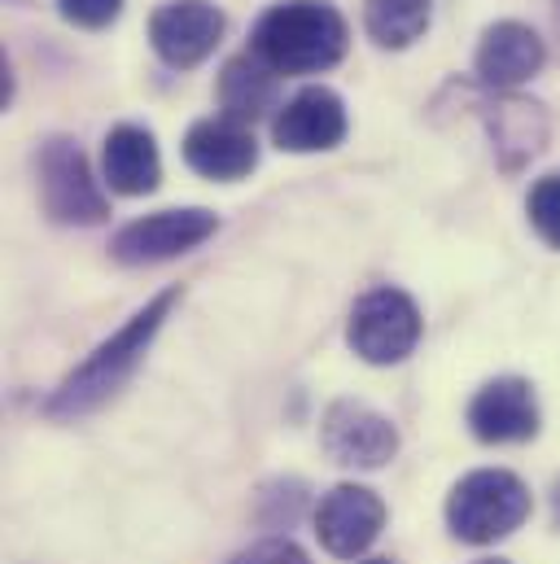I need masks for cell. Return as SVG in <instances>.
<instances>
[{
	"label": "cell",
	"instance_id": "1",
	"mask_svg": "<svg viewBox=\"0 0 560 564\" xmlns=\"http://www.w3.org/2000/svg\"><path fill=\"white\" fill-rule=\"evenodd\" d=\"M175 302H180V289H166V293L149 297L115 337H106V341L49 394L44 412H49L53 421H75V416L97 412L106 399H115V394L132 381V372H137L144 350H149V341L158 337V328H162V319L171 315Z\"/></svg>",
	"mask_w": 560,
	"mask_h": 564
},
{
	"label": "cell",
	"instance_id": "2",
	"mask_svg": "<svg viewBox=\"0 0 560 564\" xmlns=\"http://www.w3.org/2000/svg\"><path fill=\"white\" fill-rule=\"evenodd\" d=\"M250 53L277 75H320L346 53V18L329 0H280L255 22Z\"/></svg>",
	"mask_w": 560,
	"mask_h": 564
},
{
	"label": "cell",
	"instance_id": "3",
	"mask_svg": "<svg viewBox=\"0 0 560 564\" xmlns=\"http://www.w3.org/2000/svg\"><path fill=\"white\" fill-rule=\"evenodd\" d=\"M526 517H530V490L508 468H477L464 481H455L446 499V525L469 547L508 539L513 530H521Z\"/></svg>",
	"mask_w": 560,
	"mask_h": 564
},
{
	"label": "cell",
	"instance_id": "4",
	"mask_svg": "<svg viewBox=\"0 0 560 564\" xmlns=\"http://www.w3.org/2000/svg\"><path fill=\"white\" fill-rule=\"evenodd\" d=\"M346 341L364 364L390 368L403 364L420 341V311L403 289H368L355 306H351V324H346Z\"/></svg>",
	"mask_w": 560,
	"mask_h": 564
},
{
	"label": "cell",
	"instance_id": "5",
	"mask_svg": "<svg viewBox=\"0 0 560 564\" xmlns=\"http://www.w3.org/2000/svg\"><path fill=\"white\" fill-rule=\"evenodd\" d=\"M40 202L49 210V219L57 224H101L106 219V193L101 184L93 180V166L84 158V149L66 137H53V141L40 149Z\"/></svg>",
	"mask_w": 560,
	"mask_h": 564
},
{
	"label": "cell",
	"instance_id": "6",
	"mask_svg": "<svg viewBox=\"0 0 560 564\" xmlns=\"http://www.w3.org/2000/svg\"><path fill=\"white\" fill-rule=\"evenodd\" d=\"M219 219L202 206H184V210H158V215H144L132 219L115 232L110 241V254L123 263V268H144V263H166L175 254H189L197 250L206 237H215Z\"/></svg>",
	"mask_w": 560,
	"mask_h": 564
},
{
	"label": "cell",
	"instance_id": "7",
	"mask_svg": "<svg viewBox=\"0 0 560 564\" xmlns=\"http://www.w3.org/2000/svg\"><path fill=\"white\" fill-rule=\"evenodd\" d=\"M386 525V503L368 486H333L315 508V539L329 556L355 561L364 556Z\"/></svg>",
	"mask_w": 560,
	"mask_h": 564
},
{
	"label": "cell",
	"instance_id": "8",
	"mask_svg": "<svg viewBox=\"0 0 560 564\" xmlns=\"http://www.w3.org/2000/svg\"><path fill=\"white\" fill-rule=\"evenodd\" d=\"M320 442H324L329 459H337L342 468H381L399 451L395 424L381 412H373L364 403H351V399H342L324 412Z\"/></svg>",
	"mask_w": 560,
	"mask_h": 564
},
{
	"label": "cell",
	"instance_id": "9",
	"mask_svg": "<svg viewBox=\"0 0 560 564\" xmlns=\"http://www.w3.org/2000/svg\"><path fill=\"white\" fill-rule=\"evenodd\" d=\"M149 40L166 66H175V70L197 66L219 48L224 13L206 0H171L149 18Z\"/></svg>",
	"mask_w": 560,
	"mask_h": 564
},
{
	"label": "cell",
	"instance_id": "10",
	"mask_svg": "<svg viewBox=\"0 0 560 564\" xmlns=\"http://www.w3.org/2000/svg\"><path fill=\"white\" fill-rule=\"evenodd\" d=\"M469 429L477 442H491V446L530 442L539 433V403H535L530 381L521 377L486 381L469 403Z\"/></svg>",
	"mask_w": 560,
	"mask_h": 564
},
{
	"label": "cell",
	"instance_id": "11",
	"mask_svg": "<svg viewBox=\"0 0 560 564\" xmlns=\"http://www.w3.org/2000/svg\"><path fill=\"white\" fill-rule=\"evenodd\" d=\"M346 137V106L333 88H302L272 119V141L284 153H320Z\"/></svg>",
	"mask_w": 560,
	"mask_h": 564
},
{
	"label": "cell",
	"instance_id": "12",
	"mask_svg": "<svg viewBox=\"0 0 560 564\" xmlns=\"http://www.w3.org/2000/svg\"><path fill=\"white\" fill-rule=\"evenodd\" d=\"M184 162L206 180L233 184V180H246L259 166V141H255V132L246 123L202 119L184 137Z\"/></svg>",
	"mask_w": 560,
	"mask_h": 564
},
{
	"label": "cell",
	"instance_id": "13",
	"mask_svg": "<svg viewBox=\"0 0 560 564\" xmlns=\"http://www.w3.org/2000/svg\"><path fill=\"white\" fill-rule=\"evenodd\" d=\"M543 40L526 22H491L482 31L473 70L486 88H517L543 70Z\"/></svg>",
	"mask_w": 560,
	"mask_h": 564
},
{
	"label": "cell",
	"instance_id": "14",
	"mask_svg": "<svg viewBox=\"0 0 560 564\" xmlns=\"http://www.w3.org/2000/svg\"><path fill=\"white\" fill-rule=\"evenodd\" d=\"M101 166H106V184L123 197H144L158 188L162 180V158H158V144L153 137L137 128V123H119L106 149H101Z\"/></svg>",
	"mask_w": 560,
	"mask_h": 564
},
{
	"label": "cell",
	"instance_id": "15",
	"mask_svg": "<svg viewBox=\"0 0 560 564\" xmlns=\"http://www.w3.org/2000/svg\"><path fill=\"white\" fill-rule=\"evenodd\" d=\"M219 106L233 123H259L268 110H277V70H268L255 53L233 57L219 75Z\"/></svg>",
	"mask_w": 560,
	"mask_h": 564
},
{
	"label": "cell",
	"instance_id": "16",
	"mask_svg": "<svg viewBox=\"0 0 560 564\" xmlns=\"http://www.w3.org/2000/svg\"><path fill=\"white\" fill-rule=\"evenodd\" d=\"M429 13H433L429 0H368L364 26L381 48H408L424 35Z\"/></svg>",
	"mask_w": 560,
	"mask_h": 564
},
{
	"label": "cell",
	"instance_id": "17",
	"mask_svg": "<svg viewBox=\"0 0 560 564\" xmlns=\"http://www.w3.org/2000/svg\"><path fill=\"white\" fill-rule=\"evenodd\" d=\"M526 210H530L535 232H539L548 246H557V250H560V171L543 175V180L530 188Z\"/></svg>",
	"mask_w": 560,
	"mask_h": 564
},
{
	"label": "cell",
	"instance_id": "18",
	"mask_svg": "<svg viewBox=\"0 0 560 564\" xmlns=\"http://www.w3.org/2000/svg\"><path fill=\"white\" fill-rule=\"evenodd\" d=\"M57 9H62L66 22L88 26V31H101V26H110L123 13V0H57Z\"/></svg>",
	"mask_w": 560,
	"mask_h": 564
},
{
	"label": "cell",
	"instance_id": "19",
	"mask_svg": "<svg viewBox=\"0 0 560 564\" xmlns=\"http://www.w3.org/2000/svg\"><path fill=\"white\" fill-rule=\"evenodd\" d=\"M233 564H311V561H306V552H302V547H293L289 539H268V543H259V547L241 552Z\"/></svg>",
	"mask_w": 560,
	"mask_h": 564
},
{
	"label": "cell",
	"instance_id": "20",
	"mask_svg": "<svg viewBox=\"0 0 560 564\" xmlns=\"http://www.w3.org/2000/svg\"><path fill=\"white\" fill-rule=\"evenodd\" d=\"M557 521H560V486H557Z\"/></svg>",
	"mask_w": 560,
	"mask_h": 564
},
{
	"label": "cell",
	"instance_id": "21",
	"mask_svg": "<svg viewBox=\"0 0 560 564\" xmlns=\"http://www.w3.org/2000/svg\"><path fill=\"white\" fill-rule=\"evenodd\" d=\"M364 564H395V561H364Z\"/></svg>",
	"mask_w": 560,
	"mask_h": 564
},
{
	"label": "cell",
	"instance_id": "22",
	"mask_svg": "<svg viewBox=\"0 0 560 564\" xmlns=\"http://www.w3.org/2000/svg\"><path fill=\"white\" fill-rule=\"evenodd\" d=\"M477 564H508V561H477Z\"/></svg>",
	"mask_w": 560,
	"mask_h": 564
}]
</instances>
